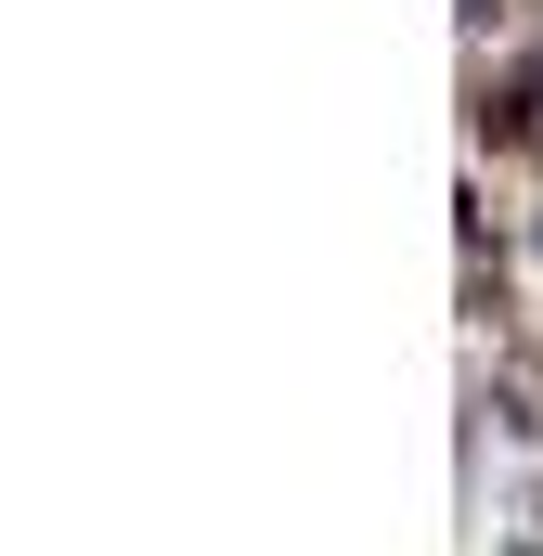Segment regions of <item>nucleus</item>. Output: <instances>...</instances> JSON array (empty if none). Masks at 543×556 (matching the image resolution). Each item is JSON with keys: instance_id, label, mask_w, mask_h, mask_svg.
I'll return each mask as SVG.
<instances>
[{"instance_id": "f257e3e1", "label": "nucleus", "mask_w": 543, "mask_h": 556, "mask_svg": "<svg viewBox=\"0 0 543 556\" xmlns=\"http://www.w3.org/2000/svg\"><path fill=\"white\" fill-rule=\"evenodd\" d=\"M531 233H543V220H531Z\"/></svg>"}]
</instances>
